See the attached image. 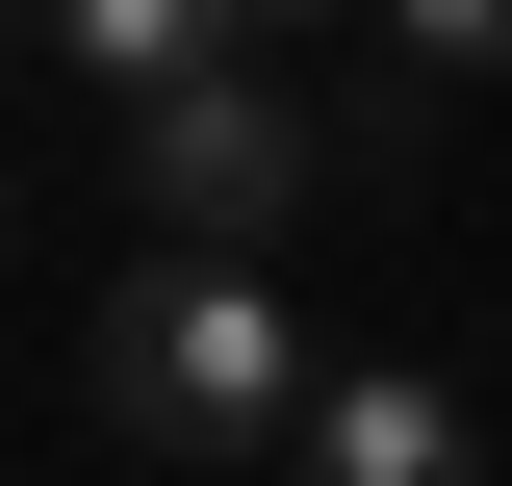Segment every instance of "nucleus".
Wrapping results in <instances>:
<instances>
[{
  "label": "nucleus",
  "mask_w": 512,
  "mask_h": 486,
  "mask_svg": "<svg viewBox=\"0 0 512 486\" xmlns=\"http://www.w3.org/2000/svg\"><path fill=\"white\" fill-rule=\"evenodd\" d=\"M282 486H487V435H461V384L333 359V384H308V435H282Z\"/></svg>",
  "instance_id": "obj_3"
},
{
  "label": "nucleus",
  "mask_w": 512,
  "mask_h": 486,
  "mask_svg": "<svg viewBox=\"0 0 512 486\" xmlns=\"http://www.w3.org/2000/svg\"><path fill=\"white\" fill-rule=\"evenodd\" d=\"M0 26H26V52H52V0H0Z\"/></svg>",
  "instance_id": "obj_6"
},
{
  "label": "nucleus",
  "mask_w": 512,
  "mask_h": 486,
  "mask_svg": "<svg viewBox=\"0 0 512 486\" xmlns=\"http://www.w3.org/2000/svg\"><path fill=\"white\" fill-rule=\"evenodd\" d=\"M384 52H436V77H512V0H384Z\"/></svg>",
  "instance_id": "obj_5"
},
{
  "label": "nucleus",
  "mask_w": 512,
  "mask_h": 486,
  "mask_svg": "<svg viewBox=\"0 0 512 486\" xmlns=\"http://www.w3.org/2000/svg\"><path fill=\"white\" fill-rule=\"evenodd\" d=\"M52 52L103 77V103H154V77H205V52H256V0H52Z\"/></svg>",
  "instance_id": "obj_4"
},
{
  "label": "nucleus",
  "mask_w": 512,
  "mask_h": 486,
  "mask_svg": "<svg viewBox=\"0 0 512 486\" xmlns=\"http://www.w3.org/2000/svg\"><path fill=\"white\" fill-rule=\"evenodd\" d=\"M77 384H103L128 461H256V435H308V333H282L256 256H154V282H103Z\"/></svg>",
  "instance_id": "obj_1"
},
{
  "label": "nucleus",
  "mask_w": 512,
  "mask_h": 486,
  "mask_svg": "<svg viewBox=\"0 0 512 486\" xmlns=\"http://www.w3.org/2000/svg\"><path fill=\"white\" fill-rule=\"evenodd\" d=\"M256 26H308V0H256Z\"/></svg>",
  "instance_id": "obj_7"
},
{
  "label": "nucleus",
  "mask_w": 512,
  "mask_h": 486,
  "mask_svg": "<svg viewBox=\"0 0 512 486\" xmlns=\"http://www.w3.org/2000/svg\"><path fill=\"white\" fill-rule=\"evenodd\" d=\"M128 180H154V231H180V256H282V205L333 180V128L282 103L256 52H205V77H154V103H128Z\"/></svg>",
  "instance_id": "obj_2"
}]
</instances>
